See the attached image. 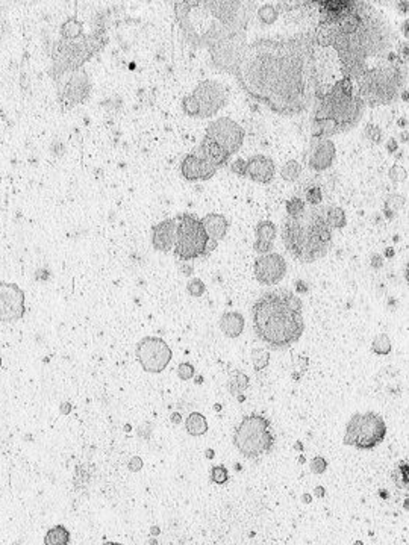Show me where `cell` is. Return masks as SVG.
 <instances>
[{
  "instance_id": "6da1fadb",
  "label": "cell",
  "mask_w": 409,
  "mask_h": 545,
  "mask_svg": "<svg viewBox=\"0 0 409 545\" xmlns=\"http://www.w3.org/2000/svg\"><path fill=\"white\" fill-rule=\"evenodd\" d=\"M316 46L336 50L343 77L355 85L365 106L397 102L406 91L408 59L387 17L363 2L334 23H318L312 32Z\"/></svg>"
},
{
  "instance_id": "ac0fdd59",
  "label": "cell",
  "mask_w": 409,
  "mask_h": 545,
  "mask_svg": "<svg viewBox=\"0 0 409 545\" xmlns=\"http://www.w3.org/2000/svg\"><path fill=\"white\" fill-rule=\"evenodd\" d=\"M335 157V144L329 138H316V143H314L310 153L308 164L312 170L321 173V171H326L327 168L332 167Z\"/></svg>"
},
{
  "instance_id": "484cf974",
  "label": "cell",
  "mask_w": 409,
  "mask_h": 545,
  "mask_svg": "<svg viewBox=\"0 0 409 545\" xmlns=\"http://www.w3.org/2000/svg\"><path fill=\"white\" fill-rule=\"evenodd\" d=\"M84 35V25L82 21L76 19H68L67 21L62 23L61 26V40L66 41H73L81 38Z\"/></svg>"
},
{
  "instance_id": "bcb514c9",
  "label": "cell",
  "mask_w": 409,
  "mask_h": 545,
  "mask_svg": "<svg viewBox=\"0 0 409 545\" xmlns=\"http://www.w3.org/2000/svg\"><path fill=\"white\" fill-rule=\"evenodd\" d=\"M403 34H405V37H408V21H405V25H403Z\"/></svg>"
},
{
  "instance_id": "836d02e7",
  "label": "cell",
  "mask_w": 409,
  "mask_h": 545,
  "mask_svg": "<svg viewBox=\"0 0 409 545\" xmlns=\"http://www.w3.org/2000/svg\"><path fill=\"white\" fill-rule=\"evenodd\" d=\"M306 209L305 201L298 197H293L287 201V214L288 217H297L301 215Z\"/></svg>"
},
{
  "instance_id": "cb8c5ba5",
  "label": "cell",
  "mask_w": 409,
  "mask_h": 545,
  "mask_svg": "<svg viewBox=\"0 0 409 545\" xmlns=\"http://www.w3.org/2000/svg\"><path fill=\"white\" fill-rule=\"evenodd\" d=\"M218 326L227 338H238L245 330V318L238 313H226L220 318Z\"/></svg>"
},
{
  "instance_id": "603a6c76",
  "label": "cell",
  "mask_w": 409,
  "mask_h": 545,
  "mask_svg": "<svg viewBox=\"0 0 409 545\" xmlns=\"http://www.w3.org/2000/svg\"><path fill=\"white\" fill-rule=\"evenodd\" d=\"M200 221L208 233L209 241L214 246H217L218 241H222L226 237L227 229H229V221L222 214H208Z\"/></svg>"
},
{
  "instance_id": "8d00e7d4",
  "label": "cell",
  "mask_w": 409,
  "mask_h": 545,
  "mask_svg": "<svg viewBox=\"0 0 409 545\" xmlns=\"http://www.w3.org/2000/svg\"><path fill=\"white\" fill-rule=\"evenodd\" d=\"M305 199L311 206H318L321 200H323V192H321L320 186H311V188L306 190Z\"/></svg>"
},
{
  "instance_id": "f35d334b",
  "label": "cell",
  "mask_w": 409,
  "mask_h": 545,
  "mask_svg": "<svg viewBox=\"0 0 409 545\" xmlns=\"http://www.w3.org/2000/svg\"><path fill=\"white\" fill-rule=\"evenodd\" d=\"M364 135L367 137V139H370L372 143H381L382 139V130L376 126V124L368 123L365 126L364 130Z\"/></svg>"
},
{
  "instance_id": "e575fe53",
  "label": "cell",
  "mask_w": 409,
  "mask_h": 545,
  "mask_svg": "<svg viewBox=\"0 0 409 545\" xmlns=\"http://www.w3.org/2000/svg\"><path fill=\"white\" fill-rule=\"evenodd\" d=\"M251 356H254V367H255V370L261 371V370H264L267 367V365H269V353H267L265 350L256 348V350H254V353H251Z\"/></svg>"
},
{
  "instance_id": "83f0119b",
  "label": "cell",
  "mask_w": 409,
  "mask_h": 545,
  "mask_svg": "<svg viewBox=\"0 0 409 545\" xmlns=\"http://www.w3.org/2000/svg\"><path fill=\"white\" fill-rule=\"evenodd\" d=\"M325 218L326 223L329 224L330 229H343L345 223H348V218H345V212L341 208L338 206H329L325 209Z\"/></svg>"
},
{
  "instance_id": "9a60e30c",
  "label": "cell",
  "mask_w": 409,
  "mask_h": 545,
  "mask_svg": "<svg viewBox=\"0 0 409 545\" xmlns=\"http://www.w3.org/2000/svg\"><path fill=\"white\" fill-rule=\"evenodd\" d=\"M25 315V291L19 285L0 280V323L10 324Z\"/></svg>"
},
{
  "instance_id": "277c9868",
  "label": "cell",
  "mask_w": 409,
  "mask_h": 545,
  "mask_svg": "<svg viewBox=\"0 0 409 545\" xmlns=\"http://www.w3.org/2000/svg\"><path fill=\"white\" fill-rule=\"evenodd\" d=\"M254 329L264 344L285 348L303 335L302 300L289 290H274L263 294L251 306Z\"/></svg>"
},
{
  "instance_id": "e0dca14e",
  "label": "cell",
  "mask_w": 409,
  "mask_h": 545,
  "mask_svg": "<svg viewBox=\"0 0 409 545\" xmlns=\"http://www.w3.org/2000/svg\"><path fill=\"white\" fill-rule=\"evenodd\" d=\"M217 167L212 166L208 161H204L199 155L190 153L180 162V173L185 181L198 182V181H208L212 176L217 173Z\"/></svg>"
},
{
  "instance_id": "b9f144b4",
  "label": "cell",
  "mask_w": 409,
  "mask_h": 545,
  "mask_svg": "<svg viewBox=\"0 0 409 545\" xmlns=\"http://www.w3.org/2000/svg\"><path fill=\"white\" fill-rule=\"evenodd\" d=\"M326 468H327V462H326L325 457L317 456V457H314L312 461H311V471L312 473L323 474L326 471Z\"/></svg>"
},
{
  "instance_id": "7a4b0ae2",
  "label": "cell",
  "mask_w": 409,
  "mask_h": 545,
  "mask_svg": "<svg viewBox=\"0 0 409 545\" xmlns=\"http://www.w3.org/2000/svg\"><path fill=\"white\" fill-rule=\"evenodd\" d=\"M314 35L258 38L247 43L234 77L240 88L274 114L308 111L320 95Z\"/></svg>"
},
{
  "instance_id": "ab89813d",
  "label": "cell",
  "mask_w": 409,
  "mask_h": 545,
  "mask_svg": "<svg viewBox=\"0 0 409 545\" xmlns=\"http://www.w3.org/2000/svg\"><path fill=\"white\" fill-rule=\"evenodd\" d=\"M388 176H390L391 181H394V182L399 184V182H403L408 175H406V170L402 166H399V164H394V166H392L388 170Z\"/></svg>"
},
{
  "instance_id": "f6af8a7d",
  "label": "cell",
  "mask_w": 409,
  "mask_h": 545,
  "mask_svg": "<svg viewBox=\"0 0 409 545\" xmlns=\"http://www.w3.org/2000/svg\"><path fill=\"white\" fill-rule=\"evenodd\" d=\"M171 422H173V423H176V424H178V423L180 422V415H179V414H175V415H173V418H171Z\"/></svg>"
},
{
  "instance_id": "ba28073f",
  "label": "cell",
  "mask_w": 409,
  "mask_h": 545,
  "mask_svg": "<svg viewBox=\"0 0 409 545\" xmlns=\"http://www.w3.org/2000/svg\"><path fill=\"white\" fill-rule=\"evenodd\" d=\"M173 250L180 261H191L207 256L216 246L211 243L202 221L193 214H180L176 218Z\"/></svg>"
},
{
  "instance_id": "3957f363",
  "label": "cell",
  "mask_w": 409,
  "mask_h": 545,
  "mask_svg": "<svg viewBox=\"0 0 409 545\" xmlns=\"http://www.w3.org/2000/svg\"><path fill=\"white\" fill-rule=\"evenodd\" d=\"M256 2L203 0L176 2L175 15L182 38L194 49H207L217 72L235 73L247 46V28Z\"/></svg>"
},
{
  "instance_id": "f546056e",
  "label": "cell",
  "mask_w": 409,
  "mask_h": 545,
  "mask_svg": "<svg viewBox=\"0 0 409 545\" xmlns=\"http://www.w3.org/2000/svg\"><path fill=\"white\" fill-rule=\"evenodd\" d=\"M280 176L287 182H296L302 176V164H298L296 159L285 162L284 167L280 168Z\"/></svg>"
},
{
  "instance_id": "44dd1931",
  "label": "cell",
  "mask_w": 409,
  "mask_h": 545,
  "mask_svg": "<svg viewBox=\"0 0 409 545\" xmlns=\"http://www.w3.org/2000/svg\"><path fill=\"white\" fill-rule=\"evenodd\" d=\"M199 157H202L204 161H208L209 164H212V166L218 168L229 162L231 155L227 153L222 146L217 144L214 139L204 137L199 146Z\"/></svg>"
},
{
  "instance_id": "d4e9b609",
  "label": "cell",
  "mask_w": 409,
  "mask_h": 545,
  "mask_svg": "<svg viewBox=\"0 0 409 545\" xmlns=\"http://www.w3.org/2000/svg\"><path fill=\"white\" fill-rule=\"evenodd\" d=\"M185 429L191 436H202L208 432V423L200 412H193L185 419Z\"/></svg>"
},
{
  "instance_id": "ffe728a7",
  "label": "cell",
  "mask_w": 409,
  "mask_h": 545,
  "mask_svg": "<svg viewBox=\"0 0 409 545\" xmlns=\"http://www.w3.org/2000/svg\"><path fill=\"white\" fill-rule=\"evenodd\" d=\"M175 230H176L175 218H170V220H164L158 224H155L152 229V244L155 250L170 252V248H173V243H175Z\"/></svg>"
},
{
  "instance_id": "7c38bea8",
  "label": "cell",
  "mask_w": 409,
  "mask_h": 545,
  "mask_svg": "<svg viewBox=\"0 0 409 545\" xmlns=\"http://www.w3.org/2000/svg\"><path fill=\"white\" fill-rule=\"evenodd\" d=\"M53 82L57 85L58 102L64 109L85 103V100L90 97L91 82L84 68L62 75L53 79Z\"/></svg>"
},
{
  "instance_id": "5bb4252c",
  "label": "cell",
  "mask_w": 409,
  "mask_h": 545,
  "mask_svg": "<svg viewBox=\"0 0 409 545\" xmlns=\"http://www.w3.org/2000/svg\"><path fill=\"white\" fill-rule=\"evenodd\" d=\"M204 137L214 139L231 157L237 153L245 143V130L237 121L227 119V117H220V119L212 121L207 128Z\"/></svg>"
},
{
  "instance_id": "ee69618b",
  "label": "cell",
  "mask_w": 409,
  "mask_h": 545,
  "mask_svg": "<svg viewBox=\"0 0 409 545\" xmlns=\"http://www.w3.org/2000/svg\"><path fill=\"white\" fill-rule=\"evenodd\" d=\"M316 494L318 495V497H323L325 495V489L321 488V486H318V488H316Z\"/></svg>"
},
{
  "instance_id": "60d3db41",
  "label": "cell",
  "mask_w": 409,
  "mask_h": 545,
  "mask_svg": "<svg viewBox=\"0 0 409 545\" xmlns=\"http://www.w3.org/2000/svg\"><path fill=\"white\" fill-rule=\"evenodd\" d=\"M194 367L191 364H188V362H184V364H180L179 367H178V376L182 379V380H190V379H193L194 377Z\"/></svg>"
},
{
  "instance_id": "7dc6e473",
  "label": "cell",
  "mask_w": 409,
  "mask_h": 545,
  "mask_svg": "<svg viewBox=\"0 0 409 545\" xmlns=\"http://www.w3.org/2000/svg\"><path fill=\"white\" fill-rule=\"evenodd\" d=\"M0 367H2V359H0Z\"/></svg>"
},
{
  "instance_id": "52a82bcc",
  "label": "cell",
  "mask_w": 409,
  "mask_h": 545,
  "mask_svg": "<svg viewBox=\"0 0 409 545\" xmlns=\"http://www.w3.org/2000/svg\"><path fill=\"white\" fill-rule=\"evenodd\" d=\"M105 44L106 38L104 29L96 30L88 37L82 35L73 41H66L61 38L58 41H50L47 53H49L52 61V67L49 68L52 79H57V77L70 72H76V70H82L86 62L100 52Z\"/></svg>"
},
{
  "instance_id": "7402d4cb",
  "label": "cell",
  "mask_w": 409,
  "mask_h": 545,
  "mask_svg": "<svg viewBox=\"0 0 409 545\" xmlns=\"http://www.w3.org/2000/svg\"><path fill=\"white\" fill-rule=\"evenodd\" d=\"M276 237H278V228L270 220L259 221L256 224V241L254 244L255 252L259 255L270 253Z\"/></svg>"
},
{
  "instance_id": "5b68a950",
  "label": "cell",
  "mask_w": 409,
  "mask_h": 545,
  "mask_svg": "<svg viewBox=\"0 0 409 545\" xmlns=\"http://www.w3.org/2000/svg\"><path fill=\"white\" fill-rule=\"evenodd\" d=\"M316 103L312 138H330L356 128L367 108L348 77L338 81L325 95L320 92Z\"/></svg>"
},
{
  "instance_id": "f1b7e54d",
  "label": "cell",
  "mask_w": 409,
  "mask_h": 545,
  "mask_svg": "<svg viewBox=\"0 0 409 545\" xmlns=\"http://www.w3.org/2000/svg\"><path fill=\"white\" fill-rule=\"evenodd\" d=\"M249 388V377L245 373L235 371V375L229 379V384H227V389H229L232 395H240L246 391Z\"/></svg>"
},
{
  "instance_id": "1f68e13d",
  "label": "cell",
  "mask_w": 409,
  "mask_h": 545,
  "mask_svg": "<svg viewBox=\"0 0 409 545\" xmlns=\"http://www.w3.org/2000/svg\"><path fill=\"white\" fill-rule=\"evenodd\" d=\"M372 350L379 356H387L391 352V341L387 333H381L373 339Z\"/></svg>"
},
{
  "instance_id": "4316f807",
  "label": "cell",
  "mask_w": 409,
  "mask_h": 545,
  "mask_svg": "<svg viewBox=\"0 0 409 545\" xmlns=\"http://www.w3.org/2000/svg\"><path fill=\"white\" fill-rule=\"evenodd\" d=\"M70 542V532L64 526H55L44 536L46 545H67Z\"/></svg>"
},
{
  "instance_id": "2e32d148",
  "label": "cell",
  "mask_w": 409,
  "mask_h": 545,
  "mask_svg": "<svg viewBox=\"0 0 409 545\" xmlns=\"http://www.w3.org/2000/svg\"><path fill=\"white\" fill-rule=\"evenodd\" d=\"M254 271L261 285H276L285 277L287 262L279 253H265L255 261Z\"/></svg>"
},
{
  "instance_id": "4fadbf2b",
  "label": "cell",
  "mask_w": 409,
  "mask_h": 545,
  "mask_svg": "<svg viewBox=\"0 0 409 545\" xmlns=\"http://www.w3.org/2000/svg\"><path fill=\"white\" fill-rule=\"evenodd\" d=\"M137 359L147 373H161L170 364L173 353L167 342L156 337H146L137 344Z\"/></svg>"
},
{
  "instance_id": "d6a6232c",
  "label": "cell",
  "mask_w": 409,
  "mask_h": 545,
  "mask_svg": "<svg viewBox=\"0 0 409 545\" xmlns=\"http://www.w3.org/2000/svg\"><path fill=\"white\" fill-rule=\"evenodd\" d=\"M392 480H394L397 488L408 489L409 479H408V464L406 462H400L397 465V468L394 470V473H392Z\"/></svg>"
},
{
  "instance_id": "4dcf8cb0",
  "label": "cell",
  "mask_w": 409,
  "mask_h": 545,
  "mask_svg": "<svg viewBox=\"0 0 409 545\" xmlns=\"http://www.w3.org/2000/svg\"><path fill=\"white\" fill-rule=\"evenodd\" d=\"M258 20L264 23V25H273L274 21L279 19V10L274 5H263L256 10Z\"/></svg>"
},
{
  "instance_id": "30bf717a",
  "label": "cell",
  "mask_w": 409,
  "mask_h": 545,
  "mask_svg": "<svg viewBox=\"0 0 409 545\" xmlns=\"http://www.w3.org/2000/svg\"><path fill=\"white\" fill-rule=\"evenodd\" d=\"M227 90L212 79L202 81L190 96L182 99V111L188 117L209 119L217 115L227 103Z\"/></svg>"
},
{
  "instance_id": "d590c367",
  "label": "cell",
  "mask_w": 409,
  "mask_h": 545,
  "mask_svg": "<svg viewBox=\"0 0 409 545\" xmlns=\"http://www.w3.org/2000/svg\"><path fill=\"white\" fill-rule=\"evenodd\" d=\"M211 479H212V482H214V484L223 485V484H226L227 479H229V471H227L226 466L217 465L211 470Z\"/></svg>"
},
{
  "instance_id": "8fae6325",
  "label": "cell",
  "mask_w": 409,
  "mask_h": 545,
  "mask_svg": "<svg viewBox=\"0 0 409 545\" xmlns=\"http://www.w3.org/2000/svg\"><path fill=\"white\" fill-rule=\"evenodd\" d=\"M387 432V424L381 415L374 412L355 414L349 419L343 441L345 446H353L358 450H373L383 442Z\"/></svg>"
},
{
  "instance_id": "7bdbcfd3",
  "label": "cell",
  "mask_w": 409,
  "mask_h": 545,
  "mask_svg": "<svg viewBox=\"0 0 409 545\" xmlns=\"http://www.w3.org/2000/svg\"><path fill=\"white\" fill-rule=\"evenodd\" d=\"M231 171L238 176H246V159H242V158L235 159L231 164Z\"/></svg>"
},
{
  "instance_id": "d6986e66",
  "label": "cell",
  "mask_w": 409,
  "mask_h": 545,
  "mask_svg": "<svg viewBox=\"0 0 409 545\" xmlns=\"http://www.w3.org/2000/svg\"><path fill=\"white\" fill-rule=\"evenodd\" d=\"M274 175H276V166L264 155H256L246 161V176L251 181L267 185L273 181Z\"/></svg>"
},
{
  "instance_id": "74e56055",
  "label": "cell",
  "mask_w": 409,
  "mask_h": 545,
  "mask_svg": "<svg viewBox=\"0 0 409 545\" xmlns=\"http://www.w3.org/2000/svg\"><path fill=\"white\" fill-rule=\"evenodd\" d=\"M187 290L193 295V297H202L204 291H207V286H204V284L200 279H191L187 285Z\"/></svg>"
},
{
  "instance_id": "9c48e42d",
  "label": "cell",
  "mask_w": 409,
  "mask_h": 545,
  "mask_svg": "<svg viewBox=\"0 0 409 545\" xmlns=\"http://www.w3.org/2000/svg\"><path fill=\"white\" fill-rule=\"evenodd\" d=\"M274 436L272 426L261 415H247L241 419L234 435V446L247 459H256L273 448Z\"/></svg>"
},
{
  "instance_id": "8992f818",
  "label": "cell",
  "mask_w": 409,
  "mask_h": 545,
  "mask_svg": "<svg viewBox=\"0 0 409 545\" xmlns=\"http://www.w3.org/2000/svg\"><path fill=\"white\" fill-rule=\"evenodd\" d=\"M325 209L311 206L297 215L287 217L282 226V241L287 252L302 264L316 262L332 247V229L325 218Z\"/></svg>"
}]
</instances>
